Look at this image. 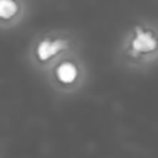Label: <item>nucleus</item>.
I'll use <instances>...</instances> for the list:
<instances>
[{"label": "nucleus", "mask_w": 158, "mask_h": 158, "mask_svg": "<svg viewBox=\"0 0 158 158\" xmlns=\"http://www.w3.org/2000/svg\"><path fill=\"white\" fill-rule=\"evenodd\" d=\"M23 0H0V17L2 21L12 20L23 11Z\"/></svg>", "instance_id": "7ed1b4c3"}, {"label": "nucleus", "mask_w": 158, "mask_h": 158, "mask_svg": "<svg viewBox=\"0 0 158 158\" xmlns=\"http://www.w3.org/2000/svg\"><path fill=\"white\" fill-rule=\"evenodd\" d=\"M132 54L151 53L158 48V36L151 27L137 25L132 30V38L130 41Z\"/></svg>", "instance_id": "f257e3e1"}, {"label": "nucleus", "mask_w": 158, "mask_h": 158, "mask_svg": "<svg viewBox=\"0 0 158 158\" xmlns=\"http://www.w3.org/2000/svg\"><path fill=\"white\" fill-rule=\"evenodd\" d=\"M57 75L58 79L63 83H72L74 81L75 77H77V68L73 63L70 62H64L62 63L58 69H57Z\"/></svg>", "instance_id": "20e7f679"}, {"label": "nucleus", "mask_w": 158, "mask_h": 158, "mask_svg": "<svg viewBox=\"0 0 158 158\" xmlns=\"http://www.w3.org/2000/svg\"><path fill=\"white\" fill-rule=\"evenodd\" d=\"M68 46V42L63 38H43L37 46V56L41 60H47L48 58L56 56Z\"/></svg>", "instance_id": "f03ea898"}]
</instances>
